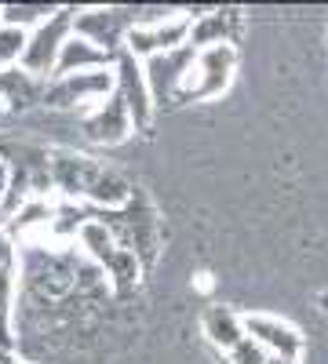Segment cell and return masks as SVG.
Instances as JSON below:
<instances>
[{"instance_id":"cell-1","label":"cell","mask_w":328,"mask_h":364,"mask_svg":"<svg viewBox=\"0 0 328 364\" xmlns=\"http://www.w3.org/2000/svg\"><path fill=\"white\" fill-rule=\"evenodd\" d=\"M88 208V223H99L113 233V240L121 248H128L142 269H150L157 262V252H161V219L154 204L146 200L142 193H132L125 208Z\"/></svg>"},{"instance_id":"cell-2","label":"cell","mask_w":328,"mask_h":364,"mask_svg":"<svg viewBox=\"0 0 328 364\" xmlns=\"http://www.w3.org/2000/svg\"><path fill=\"white\" fill-rule=\"evenodd\" d=\"M77 240H80V248L110 273L113 291H121V295L135 291V284H139V277H142V266H139V259H135L128 248L117 245L113 233H110L106 226H99V223H84V230L77 233Z\"/></svg>"},{"instance_id":"cell-3","label":"cell","mask_w":328,"mask_h":364,"mask_svg":"<svg viewBox=\"0 0 328 364\" xmlns=\"http://www.w3.org/2000/svg\"><path fill=\"white\" fill-rule=\"evenodd\" d=\"M73 8H55V15L48 22H41L37 29H29V41H26V51H22V70L33 73L41 80H51L55 73V63H58V51L63 44L73 37Z\"/></svg>"},{"instance_id":"cell-4","label":"cell","mask_w":328,"mask_h":364,"mask_svg":"<svg viewBox=\"0 0 328 364\" xmlns=\"http://www.w3.org/2000/svg\"><path fill=\"white\" fill-rule=\"evenodd\" d=\"M135 26H146V22L132 8H88V11L73 15V37L95 44L99 51L117 58V51H125L128 29H135Z\"/></svg>"},{"instance_id":"cell-5","label":"cell","mask_w":328,"mask_h":364,"mask_svg":"<svg viewBox=\"0 0 328 364\" xmlns=\"http://www.w3.org/2000/svg\"><path fill=\"white\" fill-rule=\"evenodd\" d=\"M237 66V51L233 44H216L208 51H197V63L186 73L183 87H179V99L175 102H204V99H216L226 91L230 77Z\"/></svg>"},{"instance_id":"cell-6","label":"cell","mask_w":328,"mask_h":364,"mask_svg":"<svg viewBox=\"0 0 328 364\" xmlns=\"http://www.w3.org/2000/svg\"><path fill=\"white\" fill-rule=\"evenodd\" d=\"M194 63H197V51H194L190 44L146 58L142 73H146V87H150L154 106H171V102L179 99V87H183L186 73L194 70Z\"/></svg>"},{"instance_id":"cell-7","label":"cell","mask_w":328,"mask_h":364,"mask_svg":"<svg viewBox=\"0 0 328 364\" xmlns=\"http://www.w3.org/2000/svg\"><path fill=\"white\" fill-rule=\"evenodd\" d=\"M48 168H51V190L63 200L84 204L92 182L99 178L106 164L84 157V154H73V149H48Z\"/></svg>"},{"instance_id":"cell-8","label":"cell","mask_w":328,"mask_h":364,"mask_svg":"<svg viewBox=\"0 0 328 364\" xmlns=\"http://www.w3.org/2000/svg\"><path fill=\"white\" fill-rule=\"evenodd\" d=\"M117 91L113 70H92V73H73V77H51L44 84V102L51 109H70L88 99H110Z\"/></svg>"},{"instance_id":"cell-9","label":"cell","mask_w":328,"mask_h":364,"mask_svg":"<svg viewBox=\"0 0 328 364\" xmlns=\"http://www.w3.org/2000/svg\"><path fill=\"white\" fill-rule=\"evenodd\" d=\"M113 77H117V91L128 106V117H132V128L139 132H150L154 124V99H150V87H146V73H142V63L125 48L117 51V63H113Z\"/></svg>"},{"instance_id":"cell-10","label":"cell","mask_w":328,"mask_h":364,"mask_svg":"<svg viewBox=\"0 0 328 364\" xmlns=\"http://www.w3.org/2000/svg\"><path fill=\"white\" fill-rule=\"evenodd\" d=\"M190 41V18L186 15H168L161 22H146V26H135L128 29L125 37V48L135 55V58H154V55H164V51H175Z\"/></svg>"},{"instance_id":"cell-11","label":"cell","mask_w":328,"mask_h":364,"mask_svg":"<svg viewBox=\"0 0 328 364\" xmlns=\"http://www.w3.org/2000/svg\"><path fill=\"white\" fill-rule=\"evenodd\" d=\"M241 324H245V336L259 343L270 357H281L285 364H295L303 357V336L288 321L270 317V314H245Z\"/></svg>"},{"instance_id":"cell-12","label":"cell","mask_w":328,"mask_h":364,"mask_svg":"<svg viewBox=\"0 0 328 364\" xmlns=\"http://www.w3.org/2000/svg\"><path fill=\"white\" fill-rule=\"evenodd\" d=\"M128 132H132V117H128V106L121 99V91H113V95L84 120V135L92 139V142L113 146V142H125Z\"/></svg>"},{"instance_id":"cell-13","label":"cell","mask_w":328,"mask_h":364,"mask_svg":"<svg viewBox=\"0 0 328 364\" xmlns=\"http://www.w3.org/2000/svg\"><path fill=\"white\" fill-rule=\"evenodd\" d=\"M44 84L41 77L26 73L22 66H4L0 70V99H4L8 109L22 113V109H33L44 102Z\"/></svg>"},{"instance_id":"cell-14","label":"cell","mask_w":328,"mask_h":364,"mask_svg":"<svg viewBox=\"0 0 328 364\" xmlns=\"http://www.w3.org/2000/svg\"><path fill=\"white\" fill-rule=\"evenodd\" d=\"M117 58L99 51L95 44H88L80 37H70L58 51V63H55V73L51 77H73V73H92V70H113Z\"/></svg>"},{"instance_id":"cell-15","label":"cell","mask_w":328,"mask_h":364,"mask_svg":"<svg viewBox=\"0 0 328 364\" xmlns=\"http://www.w3.org/2000/svg\"><path fill=\"white\" fill-rule=\"evenodd\" d=\"M237 29V15L233 11H204L197 18H190V48L194 51H208L216 44H230Z\"/></svg>"},{"instance_id":"cell-16","label":"cell","mask_w":328,"mask_h":364,"mask_svg":"<svg viewBox=\"0 0 328 364\" xmlns=\"http://www.w3.org/2000/svg\"><path fill=\"white\" fill-rule=\"evenodd\" d=\"M204 336L212 346H219L223 353L237 350L248 336H245V324H241V314H233L230 306H208L204 310Z\"/></svg>"},{"instance_id":"cell-17","label":"cell","mask_w":328,"mask_h":364,"mask_svg":"<svg viewBox=\"0 0 328 364\" xmlns=\"http://www.w3.org/2000/svg\"><path fill=\"white\" fill-rule=\"evenodd\" d=\"M51 219H55V200L33 197V200H26L15 215H11L8 223H0V226L11 230V233H26V230H48Z\"/></svg>"},{"instance_id":"cell-18","label":"cell","mask_w":328,"mask_h":364,"mask_svg":"<svg viewBox=\"0 0 328 364\" xmlns=\"http://www.w3.org/2000/svg\"><path fill=\"white\" fill-rule=\"evenodd\" d=\"M51 15H55V8H48V4H4L0 8V26H15V29H26L29 33V26L37 29Z\"/></svg>"},{"instance_id":"cell-19","label":"cell","mask_w":328,"mask_h":364,"mask_svg":"<svg viewBox=\"0 0 328 364\" xmlns=\"http://www.w3.org/2000/svg\"><path fill=\"white\" fill-rule=\"evenodd\" d=\"M29 33L15 26H0V70L4 66H18L22 63V51H26Z\"/></svg>"},{"instance_id":"cell-20","label":"cell","mask_w":328,"mask_h":364,"mask_svg":"<svg viewBox=\"0 0 328 364\" xmlns=\"http://www.w3.org/2000/svg\"><path fill=\"white\" fill-rule=\"evenodd\" d=\"M230 364H270V353H266L259 343L245 339L237 350H230Z\"/></svg>"},{"instance_id":"cell-21","label":"cell","mask_w":328,"mask_h":364,"mask_svg":"<svg viewBox=\"0 0 328 364\" xmlns=\"http://www.w3.org/2000/svg\"><path fill=\"white\" fill-rule=\"evenodd\" d=\"M15 262V240H11V233L0 226V269L4 266H11Z\"/></svg>"},{"instance_id":"cell-22","label":"cell","mask_w":328,"mask_h":364,"mask_svg":"<svg viewBox=\"0 0 328 364\" xmlns=\"http://www.w3.org/2000/svg\"><path fill=\"white\" fill-rule=\"evenodd\" d=\"M8 178H11V171H8V161L0 157V204H4V193H8Z\"/></svg>"},{"instance_id":"cell-23","label":"cell","mask_w":328,"mask_h":364,"mask_svg":"<svg viewBox=\"0 0 328 364\" xmlns=\"http://www.w3.org/2000/svg\"><path fill=\"white\" fill-rule=\"evenodd\" d=\"M15 364H22V360H15Z\"/></svg>"}]
</instances>
